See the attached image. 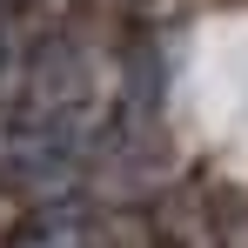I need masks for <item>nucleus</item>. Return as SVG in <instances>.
I'll use <instances>...</instances> for the list:
<instances>
[{"mask_svg": "<svg viewBox=\"0 0 248 248\" xmlns=\"http://www.w3.org/2000/svg\"><path fill=\"white\" fill-rule=\"evenodd\" d=\"M195 94H202L208 127H215L235 155H248V27H215L202 41Z\"/></svg>", "mask_w": 248, "mask_h": 248, "instance_id": "obj_1", "label": "nucleus"}]
</instances>
